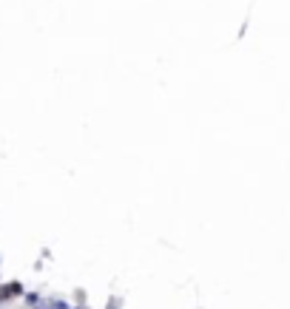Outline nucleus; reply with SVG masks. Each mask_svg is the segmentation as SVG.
I'll return each instance as SVG.
<instances>
[{"label": "nucleus", "instance_id": "obj_1", "mask_svg": "<svg viewBox=\"0 0 290 309\" xmlns=\"http://www.w3.org/2000/svg\"><path fill=\"white\" fill-rule=\"evenodd\" d=\"M20 292H23L20 284H9V287L0 289V298H15V295H20Z\"/></svg>", "mask_w": 290, "mask_h": 309}]
</instances>
